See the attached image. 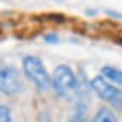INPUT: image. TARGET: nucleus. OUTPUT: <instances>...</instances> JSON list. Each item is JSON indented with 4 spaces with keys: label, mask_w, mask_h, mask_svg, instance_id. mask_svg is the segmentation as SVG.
I'll return each instance as SVG.
<instances>
[{
    "label": "nucleus",
    "mask_w": 122,
    "mask_h": 122,
    "mask_svg": "<svg viewBox=\"0 0 122 122\" xmlns=\"http://www.w3.org/2000/svg\"><path fill=\"white\" fill-rule=\"evenodd\" d=\"M23 79L20 76V72L15 66H0V93L6 96H16L20 92H23Z\"/></svg>",
    "instance_id": "7ed1b4c3"
},
{
    "label": "nucleus",
    "mask_w": 122,
    "mask_h": 122,
    "mask_svg": "<svg viewBox=\"0 0 122 122\" xmlns=\"http://www.w3.org/2000/svg\"><path fill=\"white\" fill-rule=\"evenodd\" d=\"M22 66L25 75L35 83V86L39 91H47L52 86V79L50 75L47 73L46 68L43 66L42 60L37 56L27 55L22 60Z\"/></svg>",
    "instance_id": "f03ea898"
},
{
    "label": "nucleus",
    "mask_w": 122,
    "mask_h": 122,
    "mask_svg": "<svg viewBox=\"0 0 122 122\" xmlns=\"http://www.w3.org/2000/svg\"><path fill=\"white\" fill-rule=\"evenodd\" d=\"M52 88L62 98H71L78 91V79L75 72L68 65H59L55 68L52 75Z\"/></svg>",
    "instance_id": "f257e3e1"
},
{
    "label": "nucleus",
    "mask_w": 122,
    "mask_h": 122,
    "mask_svg": "<svg viewBox=\"0 0 122 122\" xmlns=\"http://www.w3.org/2000/svg\"><path fill=\"white\" fill-rule=\"evenodd\" d=\"M37 122H52V118H50V115H49L46 111H43V112L39 113V116H37Z\"/></svg>",
    "instance_id": "1a4fd4ad"
},
{
    "label": "nucleus",
    "mask_w": 122,
    "mask_h": 122,
    "mask_svg": "<svg viewBox=\"0 0 122 122\" xmlns=\"http://www.w3.org/2000/svg\"><path fill=\"white\" fill-rule=\"evenodd\" d=\"M92 122H118L115 112L109 108H99L92 118Z\"/></svg>",
    "instance_id": "423d86ee"
},
{
    "label": "nucleus",
    "mask_w": 122,
    "mask_h": 122,
    "mask_svg": "<svg viewBox=\"0 0 122 122\" xmlns=\"http://www.w3.org/2000/svg\"><path fill=\"white\" fill-rule=\"evenodd\" d=\"M79 109L76 111V113L71 118L69 122H86V116H85V106L83 105H79L78 106Z\"/></svg>",
    "instance_id": "6e6552de"
},
{
    "label": "nucleus",
    "mask_w": 122,
    "mask_h": 122,
    "mask_svg": "<svg viewBox=\"0 0 122 122\" xmlns=\"http://www.w3.org/2000/svg\"><path fill=\"white\" fill-rule=\"evenodd\" d=\"M91 89L105 102H108L111 106L119 109L122 108V91L109 83L102 76H96L91 81Z\"/></svg>",
    "instance_id": "20e7f679"
},
{
    "label": "nucleus",
    "mask_w": 122,
    "mask_h": 122,
    "mask_svg": "<svg viewBox=\"0 0 122 122\" xmlns=\"http://www.w3.org/2000/svg\"><path fill=\"white\" fill-rule=\"evenodd\" d=\"M0 122H12V111L5 103H0Z\"/></svg>",
    "instance_id": "0eeeda50"
},
{
    "label": "nucleus",
    "mask_w": 122,
    "mask_h": 122,
    "mask_svg": "<svg viewBox=\"0 0 122 122\" xmlns=\"http://www.w3.org/2000/svg\"><path fill=\"white\" fill-rule=\"evenodd\" d=\"M45 40H46L47 43H56V42H57V36L53 35V33H52V35H46V36H45Z\"/></svg>",
    "instance_id": "9d476101"
},
{
    "label": "nucleus",
    "mask_w": 122,
    "mask_h": 122,
    "mask_svg": "<svg viewBox=\"0 0 122 122\" xmlns=\"http://www.w3.org/2000/svg\"><path fill=\"white\" fill-rule=\"evenodd\" d=\"M101 76L112 85L115 83V85L122 86V71L115 66H103L101 71Z\"/></svg>",
    "instance_id": "39448f33"
}]
</instances>
